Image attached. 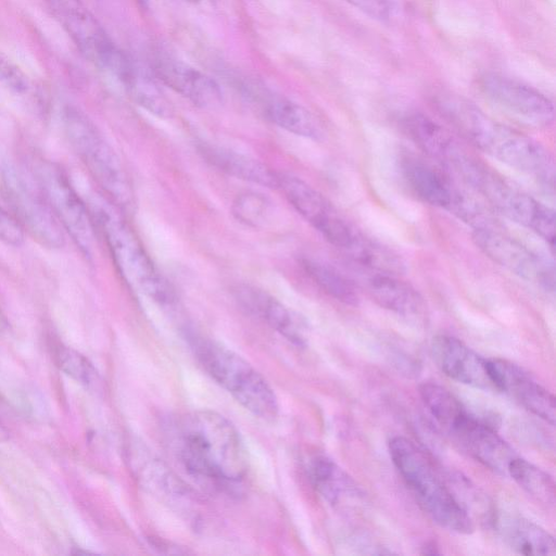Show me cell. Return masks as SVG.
Returning a JSON list of instances; mask_svg holds the SVG:
<instances>
[{
    "label": "cell",
    "instance_id": "1",
    "mask_svg": "<svg viewBox=\"0 0 556 556\" xmlns=\"http://www.w3.org/2000/svg\"><path fill=\"white\" fill-rule=\"evenodd\" d=\"M440 114L469 143L501 163L553 186L554 162L535 139L490 117L478 106L454 94L435 100Z\"/></svg>",
    "mask_w": 556,
    "mask_h": 556
},
{
    "label": "cell",
    "instance_id": "2",
    "mask_svg": "<svg viewBox=\"0 0 556 556\" xmlns=\"http://www.w3.org/2000/svg\"><path fill=\"white\" fill-rule=\"evenodd\" d=\"M178 458L192 476L227 484L240 481L249 467L248 454L236 427L220 414L189 413L175 426Z\"/></svg>",
    "mask_w": 556,
    "mask_h": 556
},
{
    "label": "cell",
    "instance_id": "3",
    "mask_svg": "<svg viewBox=\"0 0 556 556\" xmlns=\"http://www.w3.org/2000/svg\"><path fill=\"white\" fill-rule=\"evenodd\" d=\"M389 453L420 507L437 525L459 534L475 530L473 519L422 450L407 438L394 437Z\"/></svg>",
    "mask_w": 556,
    "mask_h": 556
},
{
    "label": "cell",
    "instance_id": "4",
    "mask_svg": "<svg viewBox=\"0 0 556 556\" xmlns=\"http://www.w3.org/2000/svg\"><path fill=\"white\" fill-rule=\"evenodd\" d=\"M91 216L127 286L160 305L173 304L175 301L173 288L116 210L108 203L96 202Z\"/></svg>",
    "mask_w": 556,
    "mask_h": 556
},
{
    "label": "cell",
    "instance_id": "5",
    "mask_svg": "<svg viewBox=\"0 0 556 556\" xmlns=\"http://www.w3.org/2000/svg\"><path fill=\"white\" fill-rule=\"evenodd\" d=\"M188 339L202 368L245 409L266 420L277 416L275 392L252 365L214 340L194 333Z\"/></svg>",
    "mask_w": 556,
    "mask_h": 556
},
{
    "label": "cell",
    "instance_id": "6",
    "mask_svg": "<svg viewBox=\"0 0 556 556\" xmlns=\"http://www.w3.org/2000/svg\"><path fill=\"white\" fill-rule=\"evenodd\" d=\"M61 121L71 148L110 202L129 208L134 203L130 181L118 155L93 122L74 105L62 109Z\"/></svg>",
    "mask_w": 556,
    "mask_h": 556
},
{
    "label": "cell",
    "instance_id": "7",
    "mask_svg": "<svg viewBox=\"0 0 556 556\" xmlns=\"http://www.w3.org/2000/svg\"><path fill=\"white\" fill-rule=\"evenodd\" d=\"M464 182L475 189L498 213L528 228L552 248L555 241V213L549 206L507 182L479 161Z\"/></svg>",
    "mask_w": 556,
    "mask_h": 556
},
{
    "label": "cell",
    "instance_id": "8",
    "mask_svg": "<svg viewBox=\"0 0 556 556\" xmlns=\"http://www.w3.org/2000/svg\"><path fill=\"white\" fill-rule=\"evenodd\" d=\"M81 54L100 71L122 81L135 61L109 36L78 0H46Z\"/></svg>",
    "mask_w": 556,
    "mask_h": 556
},
{
    "label": "cell",
    "instance_id": "9",
    "mask_svg": "<svg viewBox=\"0 0 556 556\" xmlns=\"http://www.w3.org/2000/svg\"><path fill=\"white\" fill-rule=\"evenodd\" d=\"M33 175L41 188L54 216L72 238L80 253L93 257V219L62 167L51 161H39Z\"/></svg>",
    "mask_w": 556,
    "mask_h": 556
},
{
    "label": "cell",
    "instance_id": "10",
    "mask_svg": "<svg viewBox=\"0 0 556 556\" xmlns=\"http://www.w3.org/2000/svg\"><path fill=\"white\" fill-rule=\"evenodd\" d=\"M1 176L9 205L22 227L43 247L60 249L64 244V230L34 175L4 163Z\"/></svg>",
    "mask_w": 556,
    "mask_h": 556
},
{
    "label": "cell",
    "instance_id": "11",
    "mask_svg": "<svg viewBox=\"0 0 556 556\" xmlns=\"http://www.w3.org/2000/svg\"><path fill=\"white\" fill-rule=\"evenodd\" d=\"M452 440L472 458L500 473H507L516 457L514 450L494 427L471 414L459 401L453 402L438 419Z\"/></svg>",
    "mask_w": 556,
    "mask_h": 556
},
{
    "label": "cell",
    "instance_id": "12",
    "mask_svg": "<svg viewBox=\"0 0 556 556\" xmlns=\"http://www.w3.org/2000/svg\"><path fill=\"white\" fill-rule=\"evenodd\" d=\"M403 177L418 199L457 215L476 228L486 227V215L450 177L416 156H404L401 162Z\"/></svg>",
    "mask_w": 556,
    "mask_h": 556
},
{
    "label": "cell",
    "instance_id": "13",
    "mask_svg": "<svg viewBox=\"0 0 556 556\" xmlns=\"http://www.w3.org/2000/svg\"><path fill=\"white\" fill-rule=\"evenodd\" d=\"M279 189L291 206L329 243L346 251L359 230L351 225L318 190L303 179L278 173Z\"/></svg>",
    "mask_w": 556,
    "mask_h": 556
},
{
    "label": "cell",
    "instance_id": "14",
    "mask_svg": "<svg viewBox=\"0 0 556 556\" xmlns=\"http://www.w3.org/2000/svg\"><path fill=\"white\" fill-rule=\"evenodd\" d=\"M472 240L490 260L546 291L554 290V269L517 239L492 227L475 228Z\"/></svg>",
    "mask_w": 556,
    "mask_h": 556
},
{
    "label": "cell",
    "instance_id": "15",
    "mask_svg": "<svg viewBox=\"0 0 556 556\" xmlns=\"http://www.w3.org/2000/svg\"><path fill=\"white\" fill-rule=\"evenodd\" d=\"M480 86L491 102L523 123L544 127L554 121L552 100L527 84L491 73L481 78Z\"/></svg>",
    "mask_w": 556,
    "mask_h": 556
},
{
    "label": "cell",
    "instance_id": "16",
    "mask_svg": "<svg viewBox=\"0 0 556 556\" xmlns=\"http://www.w3.org/2000/svg\"><path fill=\"white\" fill-rule=\"evenodd\" d=\"M152 73L161 83L197 106L211 109L223 100L219 85L207 74L178 58L159 52L152 60Z\"/></svg>",
    "mask_w": 556,
    "mask_h": 556
},
{
    "label": "cell",
    "instance_id": "17",
    "mask_svg": "<svg viewBox=\"0 0 556 556\" xmlns=\"http://www.w3.org/2000/svg\"><path fill=\"white\" fill-rule=\"evenodd\" d=\"M430 349L434 363L447 377L477 389L497 391L488 358L459 339L439 334L433 337Z\"/></svg>",
    "mask_w": 556,
    "mask_h": 556
},
{
    "label": "cell",
    "instance_id": "18",
    "mask_svg": "<svg viewBox=\"0 0 556 556\" xmlns=\"http://www.w3.org/2000/svg\"><path fill=\"white\" fill-rule=\"evenodd\" d=\"M489 368L497 391L509 394L525 408L555 424V397L519 365L503 358H488Z\"/></svg>",
    "mask_w": 556,
    "mask_h": 556
},
{
    "label": "cell",
    "instance_id": "19",
    "mask_svg": "<svg viewBox=\"0 0 556 556\" xmlns=\"http://www.w3.org/2000/svg\"><path fill=\"white\" fill-rule=\"evenodd\" d=\"M233 296L251 315L266 323L295 345L306 343V325L301 317L266 291L251 286L237 285Z\"/></svg>",
    "mask_w": 556,
    "mask_h": 556
},
{
    "label": "cell",
    "instance_id": "20",
    "mask_svg": "<svg viewBox=\"0 0 556 556\" xmlns=\"http://www.w3.org/2000/svg\"><path fill=\"white\" fill-rule=\"evenodd\" d=\"M245 93L264 116L279 128L313 140L321 138L323 130L319 123L301 104L254 86L245 87Z\"/></svg>",
    "mask_w": 556,
    "mask_h": 556
},
{
    "label": "cell",
    "instance_id": "21",
    "mask_svg": "<svg viewBox=\"0 0 556 556\" xmlns=\"http://www.w3.org/2000/svg\"><path fill=\"white\" fill-rule=\"evenodd\" d=\"M369 296L381 307L406 319L424 321L427 306L421 294L395 274L371 271L365 280Z\"/></svg>",
    "mask_w": 556,
    "mask_h": 556
},
{
    "label": "cell",
    "instance_id": "22",
    "mask_svg": "<svg viewBox=\"0 0 556 556\" xmlns=\"http://www.w3.org/2000/svg\"><path fill=\"white\" fill-rule=\"evenodd\" d=\"M403 127L422 152L446 169L464 152L447 129L425 114H408L403 119Z\"/></svg>",
    "mask_w": 556,
    "mask_h": 556
},
{
    "label": "cell",
    "instance_id": "23",
    "mask_svg": "<svg viewBox=\"0 0 556 556\" xmlns=\"http://www.w3.org/2000/svg\"><path fill=\"white\" fill-rule=\"evenodd\" d=\"M199 152L212 166L237 179L266 188H276L278 173L261 161L229 148L201 143Z\"/></svg>",
    "mask_w": 556,
    "mask_h": 556
},
{
    "label": "cell",
    "instance_id": "24",
    "mask_svg": "<svg viewBox=\"0 0 556 556\" xmlns=\"http://www.w3.org/2000/svg\"><path fill=\"white\" fill-rule=\"evenodd\" d=\"M501 539L522 555H555L554 536L539 525L518 515L495 513L492 522Z\"/></svg>",
    "mask_w": 556,
    "mask_h": 556
},
{
    "label": "cell",
    "instance_id": "25",
    "mask_svg": "<svg viewBox=\"0 0 556 556\" xmlns=\"http://www.w3.org/2000/svg\"><path fill=\"white\" fill-rule=\"evenodd\" d=\"M307 471L313 486L333 506L343 504L358 493L355 482L325 455L313 456Z\"/></svg>",
    "mask_w": 556,
    "mask_h": 556
},
{
    "label": "cell",
    "instance_id": "26",
    "mask_svg": "<svg viewBox=\"0 0 556 556\" xmlns=\"http://www.w3.org/2000/svg\"><path fill=\"white\" fill-rule=\"evenodd\" d=\"M160 84L153 73L137 62L121 83L137 105L160 118H168L173 115L174 108Z\"/></svg>",
    "mask_w": 556,
    "mask_h": 556
},
{
    "label": "cell",
    "instance_id": "27",
    "mask_svg": "<svg viewBox=\"0 0 556 556\" xmlns=\"http://www.w3.org/2000/svg\"><path fill=\"white\" fill-rule=\"evenodd\" d=\"M301 264L309 279L326 294L344 304L357 303L354 282L336 267L314 258H303Z\"/></svg>",
    "mask_w": 556,
    "mask_h": 556
},
{
    "label": "cell",
    "instance_id": "28",
    "mask_svg": "<svg viewBox=\"0 0 556 556\" xmlns=\"http://www.w3.org/2000/svg\"><path fill=\"white\" fill-rule=\"evenodd\" d=\"M507 473L538 503L546 507L554 506L555 482L547 472L516 456L508 464Z\"/></svg>",
    "mask_w": 556,
    "mask_h": 556
},
{
    "label": "cell",
    "instance_id": "29",
    "mask_svg": "<svg viewBox=\"0 0 556 556\" xmlns=\"http://www.w3.org/2000/svg\"><path fill=\"white\" fill-rule=\"evenodd\" d=\"M344 252L354 263L370 271L397 275L404 266L397 254L361 231Z\"/></svg>",
    "mask_w": 556,
    "mask_h": 556
},
{
    "label": "cell",
    "instance_id": "30",
    "mask_svg": "<svg viewBox=\"0 0 556 556\" xmlns=\"http://www.w3.org/2000/svg\"><path fill=\"white\" fill-rule=\"evenodd\" d=\"M273 213L271 201L257 191L239 193L232 204L231 214L241 224L250 227L263 226Z\"/></svg>",
    "mask_w": 556,
    "mask_h": 556
},
{
    "label": "cell",
    "instance_id": "31",
    "mask_svg": "<svg viewBox=\"0 0 556 556\" xmlns=\"http://www.w3.org/2000/svg\"><path fill=\"white\" fill-rule=\"evenodd\" d=\"M56 358L60 368L79 383L89 388L99 386L100 378L97 370L87 358L76 351L67 348L59 349Z\"/></svg>",
    "mask_w": 556,
    "mask_h": 556
},
{
    "label": "cell",
    "instance_id": "32",
    "mask_svg": "<svg viewBox=\"0 0 556 556\" xmlns=\"http://www.w3.org/2000/svg\"><path fill=\"white\" fill-rule=\"evenodd\" d=\"M0 88L15 96H26L31 89L25 73L2 51H0Z\"/></svg>",
    "mask_w": 556,
    "mask_h": 556
},
{
    "label": "cell",
    "instance_id": "33",
    "mask_svg": "<svg viewBox=\"0 0 556 556\" xmlns=\"http://www.w3.org/2000/svg\"><path fill=\"white\" fill-rule=\"evenodd\" d=\"M370 17L387 22L396 17L401 10L400 0H344Z\"/></svg>",
    "mask_w": 556,
    "mask_h": 556
},
{
    "label": "cell",
    "instance_id": "34",
    "mask_svg": "<svg viewBox=\"0 0 556 556\" xmlns=\"http://www.w3.org/2000/svg\"><path fill=\"white\" fill-rule=\"evenodd\" d=\"M0 241L5 244L18 247L24 241V228L15 217L0 202Z\"/></svg>",
    "mask_w": 556,
    "mask_h": 556
},
{
    "label": "cell",
    "instance_id": "35",
    "mask_svg": "<svg viewBox=\"0 0 556 556\" xmlns=\"http://www.w3.org/2000/svg\"><path fill=\"white\" fill-rule=\"evenodd\" d=\"M421 553L429 554V555L440 554L438 545L435 544V542H432V541L428 542L424 545Z\"/></svg>",
    "mask_w": 556,
    "mask_h": 556
},
{
    "label": "cell",
    "instance_id": "36",
    "mask_svg": "<svg viewBox=\"0 0 556 556\" xmlns=\"http://www.w3.org/2000/svg\"><path fill=\"white\" fill-rule=\"evenodd\" d=\"M8 438V431L3 424L0 421V443L5 441Z\"/></svg>",
    "mask_w": 556,
    "mask_h": 556
},
{
    "label": "cell",
    "instance_id": "37",
    "mask_svg": "<svg viewBox=\"0 0 556 556\" xmlns=\"http://www.w3.org/2000/svg\"><path fill=\"white\" fill-rule=\"evenodd\" d=\"M191 1H197V0H191Z\"/></svg>",
    "mask_w": 556,
    "mask_h": 556
},
{
    "label": "cell",
    "instance_id": "38",
    "mask_svg": "<svg viewBox=\"0 0 556 556\" xmlns=\"http://www.w3.org/2000/svg\"><path fill=\"white\" fill-rule=\"evenodd\" d=\"M142 1H147V0H142Z\"/></svg>",
    "mask_w": 556,
    "mask_h": 556
}]
</instances>
